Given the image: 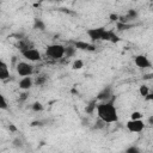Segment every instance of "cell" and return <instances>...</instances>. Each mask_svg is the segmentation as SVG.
I'll list each match as a JSON object with an SVG mask.
<instances>
[{
	"instance_id": "6da1fadb",
	"label": "cell",
	"mask_w": 153,
	"mask_h": 153,
	"mask_svg": "<svg viewBox=\"0 0 153 153\" xmlns=\"http://www.w3.org/2000/svg\"><path fill=\"white\" fill-rule=\"evenodd\" d=\"M114 100H115V98L110 99L108 102H102V103L97 104V106H96L97 116L104 123L118 122V114H117V109L115 106Z\"/></svg>"
},
{
	"instance_id": "7a4b0ae2",
	"label": "cell",
	"mask_w": 153,
	"mask_h": 153,
	"mask_svg": "<svg viewBox=\"0 0 153 153\" xmlns=\"http://www.w3.org/2000/svg\"><path fill=\"white\" fill-rule=\"evenodd\" d=\"M86 35L88 36L91 43L94 44V42H98V41L110 42L111 31L110 30H106L104 27H91V29H87L86 30Z\"/></svg>"
},
{
	"instance_id": "3957f363",
	"label": "cell",
	"mask_w": 153,
	"mask_h": 153,
	"mask_svg": "<svg viewBox=\"0 0 153 153\" xmlns=\"http://www.w3.org/2000/svg\"><path fill=\"white\" fill-rule=\"evenodd\" d=\"M45 56L51 60H61L65 56V45L54 43L45 48Z\"/></svg>"
},
{
	"instance_id": "277c9868",
	"label": "cell",
	"mask_w": 153,
	"mask_h": 153,
	"mask_svg": "<svg viewBox=\"0 0 153 153\" xmlns=\"http://www.w3.org/2000/svg\"><path fill=\"white\" fill-rule=\"evenodd\" d=\"M16 71H17V73H18L20 76H23V78H24V76H31V75L33 74L35 67H33L31 63H29V62L22 61V62H18V63H17Z\"/></svg>"
},
{
	"instance_id": "5b68a950",
	"label": "cell",
	"mask_w": 153,
	"mask_h": 153,
	"mask_svg": "<svg viewBox=\"0 0 153 153\" xmlns=\"http://www.w3.org/2000/svg\"><path fill=\"white\" fill-rule=\"evenodd\" d=\"M20 54L23 55L24 59L29 60L30 62H37V61H41V59H42V55H41L39 50L36 49V48H31V49L24 50Z\"/></svg>"
},
{
	"instance_id": "8992f818",
	"label": "cell",
	"mask_w": 153,
	"mask_h": 153,
	"mask_svg": "<svg viewBox=\"0 0 153 153\" xmlns=\"http://www.w3.org/2000/svg\"><path fill=\"white\" fill-rule=\"evenodd\" d=\"M126 127L130 133H141L145 129V123L142 120H130L127 122Z\"/></svg>"
},
{
	"instance_id": "52a82bcc",
	"label": "cell",
	"mask_w": 153,
	"mask_h": 153,
	"mask_svg": "<svg viewBox=\"0 0 153 153\" xmlns=\"http://www.w3.org/2000/svg\"><path fill=\"white\" fill-rule=\"evenodd\" d=\"M114 98H115V96L112 94V88H111L110 86L104 87V88L98 93V96H97V99H98V100H102V102H108V100L114 99Z\"/></svg>"
},
{
	"instance_id": "ba28073f",
	"label": "cell",
	"mask_w": 153,
	"mask_h": 153,
	"mask_svg": "<svg viewBox=\"0 0 153 153\" xmlns=\"http://www.w3.org/2000/svg\"><path fill=\"white\" fill-rule=\"evenodd\" d=\"M134 63H135L139 68H148V67L152 66L151 61H149L148 57L145 56V55H136V56L134 57Z\"/></svg>"
},
{
	"instance_id": "9c48e42d",
	"label": "cell",
	"mask_w": 153,
	"mask_h": 153,
	"mask_svg": "<svg viewBox=\"0 0 153 153\" xmlns=\"http://www.w3.org/2000/svg\"><path fill=\"white\" fill-rule=\"evenodd\" d=\"M74 48L79 49V50H84V51H94L96 50V45L88 42H84V41H76L74 42Z\"/></svg>"
},
{
	"instance_id": "30bf717a",
	"label": "cell",
	"mask_w": 153,
	"mask_h": 153,
	"mask_svg": "<svg viewBox=\"0 0 153 153\" xmlns=\"http://www.w3.org/2000/svg\"><path fill=\"white\" fill-rule=\"evenodd\" d=\"M33 86V79L32 76H24L19 80V88L23 91H29Z\"/></svg>"
},
{
	"instance_id": "8fae6325",
	"label": "cell",
	"mask_w": 153,
	"mask_h": 153,
	"mask_svg": "<svg viewBox=\"0 0 153 153\" xmlns=\"http://www.w3.org/2000/svg\"><path fill=\"white\" fill-rule=\"evenodd\" d=\"M10 78V69L8 65L0 59V80H6Z\"/></svg>"
},
{
	"instance_id": "7c38bea8",
	"label": "cell",
	"mask_w": 153,
	"mask_h": 153,
	"mask_svg": "<svg viewBox=\"0 0 153 153\" xmlns=\"http://www.w3.org/2000/svg\"><path fill=\"white\" fill-rule=\"evenodd\" d=\"M17 48H18L19 51L22 53V51H24V50H27V49L33 48V45H32V43H31L29 39L22 38V39H19V42L17 43Z\"/></svg>"
},
{
	"instance_id": "4fadbf2b",
	"label": "cell",
	"mask_w": 153,
	"mask_h": 153,
	"mask_svg": "<svg viewBox=\"0 0 153 153\" xmlns=\"http://www.w3.org/2000/svg\"><path fill=\"white\" fill-rule=\"evenodd\" d=\"M47 82V76L45 75H37L33 80V85L36 86H43Z\"/></svg>"
},
{
	"instance_id": "5bb4252c",
	"label": "cell",
	"mask_w": 153,
	"mask_h": 153,
	"mask_svg": "<svg viewBox=\"0 0 153 153\" xmlns=\"http://www.w3.org/2000/svg\"><path fill=\"white\" fill-rule=\"evenodd\" d=\"M33 29L43 31V30L45 29V24H44V22H43L42 19H35V23H33Z\"/></svg>"
},
{
	"instance_id": "9a60e30c",
	"label": "cell",
	"mask_w": 153,
	"mask_h": 153,
	"mask_svg": "<svg viewBox=\"0 0 153 153\" xmlns=\"http://www.w3.org/2000/svg\"><path fill=\"white\" fill-rule=\"evenodd\" d=\"M82 67H84V61H82V60H80V59L74 60V61H73V63H72V69H74V71L81 69Z\"/></svg>"
},
{
	"instance_id": "2e32d148",
	"label": "cell",
	"mask_w": 153,
	"mask_h": 153,
	"mask_svg": "<svg viewBox=\"0 0 153 153\" xmlns=\"http://www.w3.org/2000/svg\"><path fill=\"white\" fill-rule=\"evenodd\" d=\"M96 106H97V103H96V99L94 100H92V102H90L87 105H86V112L87 114H93L94 111H96Z\"/></svg>"
},
{
	"instance_id": "e0dca14e",
	"label": "cell",
	"mask_w": 153,
	"mask_h": 153,
	"mask_svg": "<svg viewBox=\"0 0 153 153\" xmlns=\"http://www.w3.org/2000/svg\"><path fill=\"white\" fill-rule=\"evenodd\" d=\"M75 48L72 47V45H68V47H65V56L66 57H72L74 54H75Z\"/></svg>"
},
{
	"instance_id": "ac0fdd59",
	"label": "cell",
	"mask_w": 153,
	"mask_h": 153,
	"mask_svg": "<svg viewBox=\"0 0 153 153\" xmlns=\"http://www.w3.org/2000/svg\"><path fill=\"white\" fill-rule=\"evenodd\" d=\"M8 109V103L5 98V96L0 92V110H7Z\"/></svg>"
},
{
	"instance_id": "d6986e66",
	"label": "cell",
	"mask_w": 153,
	"mask_h": 153,
	"mask_svg": "<svg viewBox=\"0 0 153 153\" xmlns=\"http://www.w3.org/2000/svg\"><path fill=\"white\" fill-rule=\"evenodd\" d=\"M139 93H140V96H142L143 98L149 93V87L148 86H146V85H141L140 87H139Z\"/></svg>"
},
{
	"instance_id": "ffe728a7",
	"label": "cell",
	"mask_w": 153,
	"mask_h": 153,
	"mask_svg": "<svg viewBox=\"0 0 153 153\" xmlns=\"http://www.w3.org/2000/svg\"><path fill=\"white\" fill-rule=\"evenodd\" d=\"M31 108H32V110H33V111H42V110L44 109L43 104H42V103H39V102H35V103L31 105Z\"/></svg>"
},
{
	"instance_id": "44dd1931",
	"label": "cell",
	"mask_w": 153,
	"mask_h": 153,
	"mask_svg": "<svg viewBox=\"0 0 153 153\" xmlns=\"http://www.w3.org/2000/svg\"><path fill=\"white\" fill-rule=\"evenodd\" d=\"M124 153H141V151H140L136 146H130V147H128V148L126 149Z\"/></svg>"
},
{
	"instance_id": "7402d4cb",
	"label": "cell",
	"mask_w": 153,
	"mask_h": 153,
	"mask_svg": "<svg viewBox=\"0 0 153 153\" xmlns=\"http://www.w3.org/2000/svg\"><path fill=\"white\" fill-rule=\"evenodd\" d=\"M141 117H142V114L140 111H134L130 115V118L131 120H141Z\"/></svg>"
},
{
	"instance_id": "603a6c76",
	"label": "cell",
	"mask_w": 153,
	"mask_h": 153,
	"mask_svg": "<svg viewBox=\"0 0 153 153\" xmlns=\"http://www.w3.org/2000/svg\"><path fill=\"white\" fill-rule=\"evenodd\" d=\"M130 26H131L130 24H122V23H118V22H117V29H118V30H122V31H123V30H128Z\"/></svg>"
},
{
	"instance_id": "cb8c5ba5",
	"label": "cell",
	"mask_w": 153,
	"mask_h": 153,
	"mask_svg": "<svg viewBox=\"0 0 153 153\" xmlns=\"http://www.w3.org/2000/svg\"><path fill=\"white\" fill-rule=\"evenodd\" d=\"M120 41V37L114 32V31H111V36H110V42H112V43H117Z\"/></svg>"
},
{
	"instance_id": "d4e9b609",
	"label": "cell",
	"mask_w": 153,
	"mask_h": 153,
	"mask_svg": "<svg viewBox=\"0 0 153 153\" xmlns=\"http://www.w3.org/2000/svg\"><path fill=\"white\" fill-rule=\"evenodd\" d=\"M118 14H116V13H111L110 16H109V18H110V20L111 22H118Z\"/></svg>"
},
{
	"instance_id": "484cf974",
	"label": "cell",
	"mask_w": 153,
	"mask_h": 153,
	"mask_svg": "<svg viewBox=\"0 0 153 153\" xmlns=\"http://www.w3.org/2000/svg\"><path fill=\"white\" fill-rule=\"evenodd\" d=\"M143 99H145V100H152V99H153V94L149 92V93H148V94H147V96H146Z\"/></svg>"
},
{
	"instance_id": "4316f807",
	"label": "cell",
	"mask_w": 153,
	"mask_h": 153,
	"mask_svg": "<svg viewBox=\"0 0 153 153\" xmlns=\"http://www.w3.org/2000/svg\"><path fill=\"white\" fill-rule=\"evenodd\" d=\"M31 126H32V127H35V126H42V122H41V121H35V122L31 123Z\"/></svg>"
}]
</instances>
